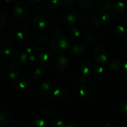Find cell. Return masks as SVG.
I'll return each mask as SVG.
<instances>
[{
	"instance_id": "1",
	"label": "cell",
	"mask_w": 127,
	"mask_h": 127,
	"mask_svg": "<svg viewBox=\"0 0 127 127\" xmlns=\"http://www.w3.org/2000/svg\"><path fill=\"white\" fill-rule=\"evenodd\" d=\"M51 48L57 53H62L65 52L69 47L66 38L62 35L60 29L57 28L54 32V35L51 40Z\"/></svg>"
},
{
	"instance_id": "2",
	"label": "cell",
	"mask_w": 127,
	"mask_h": 127,
	"mask_svg": "<svg viewBox=\"0 0 127 127\" xmlns=\"http://www.w3.org/2000/svg\"><path fill=\"white\" fill-rule=\"evenodd\" d=\"M94 58L97 63H104L109 58V51L103 45H99L95 48L94 51Z\"/></svg>"
},
{
	"instance_id": "3",
	"label": "cell",
	"mask_w": 127,
	"mask_h": 127,
	"mask_svg": "<svg viewBox=\"0 0 127 127\" xmlns=\"http://www.w3.org/2000/svg\"><path fill=\"white\" fill-rule=\"evenodd\" d=\"M28 6L23 1H17L14 6L13 16L16 21H21L27 14Z\"/></svg>"
},
{
	"instance_id": "4",
	"label": "cell",
	"mask_w": 127,
	"mask_h": 127,
	"mask_svg": "<svg viewBox=\"0 0 127 127\" xmlns=\"http://www.w3.org/2000/svg\"><path fill=\"white\" fill-rule=\"evenodd\" d=\"M4 74L7 78L11 79H15L19 76L20 73L19 66L15 62L8 63L5 66Z\"/></svg>"
},
{
	"instance_id": "5",
	"label": "cell",
	"mask_w": 127,
	"mask_h": 127,
	"mask_svg": "<svg viewBox=\"0 0 127 127\" xmlns=\"http://www.w3.org/2000/svg\"><path fill=\"white\" fill-rule=\"evenodd\" d=\"M52 59L53 55L50 48L45 47L40 50L39 54V62L42 66H47L50 65L52 63Z\"/></svg>"
},
{
	"instance_id": "6",
	"label": "cell",
	"mask_w": 127,
	"mask_h": 127,
	"mask_svg": "<svg viewBox=\"0 0 127 127\" xmlns=\"http://www.w3.org/2000/svg\"><path fill=\"white\" fill-rule=\"evenodd\" d=\"M54 66L58 71H65L69 66V60L65 56H58L54 60Z\"/></svg>"
},
{
	"instance_id": "7",
	"label": "cell",
	"mask_w": 127,
	"mask_h": 127,
	"mask_svg": "<svg viewBox=\"0 0 127 127\" xmlns=\"http://www.w3.org/2000/svg\"><path fill=\"white\" fill-rule=\"evenodd\" d=\"M79 18V14L76 10L73 9H67L64 12L63 19L66 23L68 24H73L77 22Z\"/></svg>"
},
{
	"instance_id": "8",
	"label": "cell",
	"mask_w": 127,
	"mask_h": 127,
	"mask_svg": "<svg viewBox=\"0 0 127 127\" xmlns=\"http://www.w3.org/2000/svg\"><path fill=\"white\" fill-rule=\"evenodd\" d=\"M29 80L27 76L24 75L19 76L15 79L14 82V87L17 91H22L26 89L28 86Z\"/></svg>"
},
{
	"instance_id": "9",
	"label": "cell",
	"mask_w": 127,
	"mask_h": 127,
	"mask_svg": "<svg viewBox=\"0 0 127 127\" xmlns=\"http://www.w3.org/2000/svg\"><path fill=\"white\" fill-rule=\"evenodd\" d=\"M54 85L51 82L46 81L42 83L39 88V93L43 97H47L54 92Z\"/></svg>"
},
{
	"instance_id": "10",
	"label": "cell",
	"mask_w": 127,
	"mask_h": 127,
	"mask_svg": "<svg viewBox=\"0 0 127 127\" xmlns=\"http://www.w3.org/2000/svg\"><path fill=\"white\" fill-rule=\"evenodd\" d=\"M11 59L16 63H23L28 59V55L22 50H16L11 53Z\"/></svg>"
},
{
	"instance_id": "11",
	"label": "cell",
	"mask_w": 127,
	"mask_h": 127,
	"mask_svg": "<svg viewBox=\"0 0 127 127\" xmlns=\"http://www.w3.org/2000/svg\"><path fill=\"white\" fill-rule=\"evenodd\" d=\"M93 62L89 58H86L83 61L80 67V71L83 75L89 76L93 71Z\"/></svg>"
},
{
	"instance_id": "12",
	"label": "cell",
	"mask_w": 127,
	"mask_h": 127,
	"mask_svg": "<svg viewBox=\"0 0 127 127\" xmlns=\"http://www.w3.org/2000/svg\"><path fill=\"white\" fill-rule=\"evenodd\" d=\"M69 93L68 90L64 88H58L55 89L53 93V97L54 100L58 102H62L66 100Z\"/></svg>"
},
{
	"instance_id": "13",
	"label": "cell",
	"mask_w": 127,
	"mask_h": 127,
	"mask_svg": "<svg viewBox=\"0 0 127 127\" xmlns=\"http://www.w3.org/2000/svg\"><path fill=\"white\" fill-rule=\"evenodd\" d=\"M116 0H96L98 8L104 11H110L114 7Z\"/></svg>"
},
{
	"instance_id": "14",
	"label": "cell",
	"mask_w": 127,
	"mask_h": 127,
	"mask_svg": "<svg viewBox=\"0 0 127 127\" xmlns=\"http://www.w3.org/2000/svg\"><path fill=\"white\" fill-rule=\"evenodd\" d=\"M79 93L83 98L89 99L94 95V90L89 84L83 83L79 88Z\"/></svg>"
},
{
	"instance_id": "15",
	"label": "cell",
	"mask_w": 127,
	"mask_h": 127,
	"mask_svg": "<svg viewBox=\"0 0 127 127\" xmlns=\"http://www.w3.org/2000/svg\"><path fill=\"white\" fill-rule=\"evenodd\" d=\"M12 43L9 40H4L0 45V55L1 56H8L12 53Z\"/></svg>"
},
{
	"instance_id": "16",
	"label": "cell",
	"mask_w": 127,
	"mask_h": 127,
	"mask_svg": "<svg viewBox=\"0 0 127 127\" xmlns=\"http://www.w3.org/2000/svg\"><path fill=\"white\" fill-rule=\"evenodd\" d=\"M87 42L85 41L78 42L73 45L71 47V52L74 55L79 56L83 54L87 47Z\"/></svg>"
},
{
	"instance_id": "17",
	"label": "cell",
	"mask_w": 127,
	"mask_h": 127,
	"mask_svg": "<svg viewBox=\"0 0 127 127\" xmlns=\"http://www.w3.org/2000/svg\"><path fill=\"white\" fill-rule=\"evenodd\" d=\"M47 25L46 19L43 16L38 15L33 19V26L38 31H42L45 29Z\"/></svg>"
},
{
	"instance_id": "18",
	"label": "cell",
	"mask_w": 127,
	"mask_h": 127,
	"mask_svg": "<svg viewBox=\"0 0 127 127\" xmlns=\"http://www.w3.org/2000/svg\"><path fill=\"white\" fill-rule=\"evenodd\" d=\"M12 120V116L10 112L6 110H2L0 112V125L1 127L10 124Z\"/></svg>"
},
{
	"instance_id": "19",
	"label": "cell",
	"mask_w": 127,
	"mask_h": 127,
	"mask_svg": "<svg viewBox=\"0 0 127 127\" xmlns=\"http://www.w3.org/2000/svg\"><path fill=\"white\" fill-rule=\"evenodd\" d=\"M94 5V0H78V7L81 11L90 10Z\"/></svg>"
},
{
	"instance_id": "20",
	"label": "cell",
	"mask_w": 127,
	"mask_h": 127,
	"mask_svg": "<svg viewBox=\"0 0 127 127\" xmlns=\"http://www.w3.org/2000/svg\"><path fill=\"white\" fill-rule=\"evenodd\" d=\"M14 35L17 39L24 40L28 35V30L24 26H19L15 30Z\"/></svg>"
},
{
	"instance_id": "21",
	"label": "cell",
	"mask_w": 127,
	"mask_h": 127,
	"mask_svg": "<svg viewBox=\"0 0 127 127\" xmlns=\"http://www.w3.org/2000/svg\"><path fill=\"white\" fill-rule=\"evenodd\" d=\"M94 76L98 80H103L105 78L106 73L104 67L101 65H97L95 67L94 71Z\"/></svg>"
},
{
	"instance_id": "22",
	"label": "cell",
	"mask_w": 127,
	"mask_h": 127,
	"mask_svg": "<svg viewBox=\"0 0 127 127\" xmlns=\"http://www.w3.org/2000/svg\"><path fill=\"white\" fill-rule=\"evenodd\" d=\"M31 4L38 11H43L46 8V0H29Z\"/></svg>"
},
{
	"instance_id": "23",
	"label": "cell",
	"mask_w": 127,
	"mask_h": 127,
	"mask_svg": "<svg viewBox=\"0 0 127 127\" xmlns=\"http://www.w3.org/2000/svg\"><path fill=\"white\" fill-rule=\"evenodd\" d=\"M126 9V4L123 1H118L115 2L113 7V11L115 15H119L124 12Z\"/></svg>"
},
{
	"instance_id": "24",
	"label": "cell",
	"mask_w": 127,
	"mask_h": 127,
	"mask_svg": "<svg viewBox=\"0 0 127 127\" xmlns=\"http://www.w3.org/2000/svg\"><path fill=\"white\" fill-rule=\"evenodd\" d=\"M68 33L72 40H77L80 36V31L75 26H70L68 29Z\"/></svg>"
},
{
	"instance_id": "25",
	"label": "cell",
	"mask_w": 127,
	"mask_h": 127,
	"mask_svg": "<svg viewBox=\"0 0 127 127\" xmlns=\"http://www.w3.org/2000/svg\"><path fill=\"white\" fill-rule=\"evenodd\" d=\"M35 42L36 45H45L48 42V37L47 36V35L43 34V33L38 34L35 37Z\"/></svg>"
},
{
	"instance_id": "26",
	"label": "cell",
	"mask_w": 127,
	"mask_h": 127,
	"mask_svg": "<svg viewBox=\"0 0 127 127\" xmlns=\"http://www.w3.org/2000/svg\"><path fill=\"white\" fill-rule=\"evenodd\" d=\"M45 72V71L44 68H43V67H37V68L33 70L32 75H33V77L34 79H42L43 77V76H44Z\"/></svg>"
},
{
	"instance_id": "27",
	"label": "cell",
	"mask_w": 127,
	"mask_h": 127,
	"mask_svg": "<svg viewBox=\"0 0 127 127\" xmlns=\"http://www.w3.org/2000/svg\"><path fill=\"white\" fill-rule=\"evenodd\" d=\"M113 32L117 37H125L127 34L126 29L122 26H116L113 30Z\"/></svg>"
},
{
	"instance_id": "28",
	"label": "cell",
	"mask_w": 127,
	"mask_h": 127,
	"mask_svg": "<svg viewBox=\"0 0 127 127\" xmlns=\"http://www.w3.org/2000/svg\"><path fill=\"white\" fill-rule=\"evenodd\" d=\"M108 66L112 70L117 71L120 68V66H121V63H120V60L114 58V59H112L109 61Z\"/></svg>"
},
{
	"instance_id": "29",
	"label": "cell",
	"mask_w": 127,
	"mask_h": 127,
	"mask_svg": "<svg viewBox=\"0 0 127 127\" xmlns=\"http://www.w3.org/2000/svg\"><path fill=\"white\" fill-rule=\"evenodd\" d=\"M96 35L93 32H87L84 35V40L88 43H93L96 40Z\"/></svg>"
},
{
	"instance_id": "30",
	"label": "cell",
	"mask_w": 127,
	"mask_h": 127,
	"mask_svg": "<svg viewBox=\"0 0 127 127\" xmlns=\"http://www.w3.org/2000/svg\"><path fill=\"white\" fill-rule=\"evenodd\" d=\"M31 127H48V125L42 119H35L31 122Z\"/></svg>"
},
{
	"instance_id": "31",
	"label": "cell",
	"mask_w": 127,
	"mask_h": 127,
	"mask_svg": "<svg viewBox=\"0 0 127 127\" xmlns=\"http://www.w3.org/2000/svg\"><path fill=\"white\" fill-rule=\"evenodd\" d=\"M115 109H117L121 114L127 115V102H122L119 105L115 107Z\"/></svg>"
},
{
	"instance_id": "32",
	"label": "cell",
	"mask_w": 127,
	"mask_h": 127,
	"mask_svg": "<svg viewBox=\"0 0 127 127\" xmlns=\"http://www.w3.org/2000/svg\"><path fill=\"white\" fill-rule=\"evenodd\" d=\"M60 2V0H48L47 4L51 9H55L58 7Z\"/></svg>"
},
{
	"instance_id": "33",
	"label": "cell",
	"mask_w": 127,
	"mask_h": 127,
	"mask_svg": "<svg viewBox=\"0 0 127 127\" xmlns=\"http://www.w3.org/2000/svg\"><path fill=\"white\" fill-rule=\"evenodd\" d=\"M100 19L102 20L103 22V24L107 25L109 24L110 22V20H111V18H110V16L107 12H104L101 14L100 16Z\"/></svg>"
},
{
	"instance_id": "34",
	"label": "cell",
	"mask_w": 127,
	"mask_h": 127,
	"mask_svg": "<svg viewBox=\"0 0 127 127\" xmlns=\"http://www.w3.org/2000/svg\"><path fill=\"white\" fill-rule=\"evenodd\" d=\"M76 0H61L62 6L66 8H71L75 3Z\"/></svg>"
},
{
	"instance_id": "35",
	"label": "cell",
	"mask_w": 127,
	"mask_h": 127,
	"mask_svg": "<svg viewBox=\"0 0 127 127\" xmlns=\"http://www.w3.org/2000/svg\"><path fill=\"white\" fill-rule=\"evenodd\" d=\"M40 112L42 114H45V115H59L60 114L58 113H56L55 112H53L48 107H43L42 109H40Z\"/></svg>"
},
{
	"instance_id": "36",
	"label": "cell",
	"mask_w": 127,
	"mask_h": 127,
	"mask_svg": "<svg viewBox=\"0 0 127 127\" xmlns=\"http://www.w3.org/2000/svg\"><path fill=\"white\" fill-rule=\"evenodd\" d=\"M51 127H66V125L62 120L55 119L51 123Z\"/></svg>"
},
{
	"instance_id": "37",
	"label": "cell",
	"mask_w": 127,
	"mask_h": 127,
	"mask_svg": "<svg viewBox=\"0 0 127 127\" xmlns=\"http://www.w3.org/2000/svg\"><path fill=\"white\" fill-rule=\"evenodd\" d=\"M7 21V15L4 11H2L0 13V27H2Z\"/></svg>"
},
{
	"instance_id": "38",
	"label": "cell",
	"mask_w": 127,
	"mask_h": 127,
	"mask_svg": "<svg viewBox=\"0 0 127 127\" xmlns=\"http://www.w3.org/2000/svg\"><path fill=\"white\" fill-rule=\"evenodd\" d=\"M28 60L29 63H31V65L35 66L38 63V58H37V56L35 54L31 55L29 56Z\"/></svg>"
},
{
	"instance_id": "39",
	"label": "cell",
	"mask_w": 127,
	"mask_h": 127,
	"mask_svg": "<svg viewBox=\"0 0 127 127\" xmlns=\"http://www.w3.org/2000/svg\"><path fill=\"white\" fill-rule=\"evenodd\" d=\"M35 51H36V48L34 45H29V47H27V48H26V53H27V55L28 56L35 54Z\"/></svg>"
},
{
	"instance_id": "40",
	"label": "cell",
	"mask_w": 127,
	"mask_h": 127,
	"mask_svg": "<svg viewBox=\"0 0 127 127\" xmlns=\"http://www.w3.org/2000/svg\"><path fill=\"white\" fill-rule=\"evenodd\" d=\"M122 75L125 79H127V62L122 65L121 68Z\"/></svg>"
},
{
	"instance_id": "41",
	"label": "cell",
	"mask_w": 127,
	"mask_h": 127,
	"mask_svg": "<svg viewBox=\"0 0 127 127\" xmlns=\"http://www.w3.org/2000/svg\"><path fill=\"white\" fill-rule=\"evenodd\" d=\"M103 24V22L100 17H97L94 21V25L96 27H100Z\"/></svg>"
},
{
	"instance_id": "42",
	"label": "cell",
	"mask_w": 127,
	"mask_h": 127,
	"mask_svg": "<svg viewBox=\"0 0 127 127\" xmlns=\"http://www.w3.org/2000/svg\"><path fill=\"white\" fill-rule=\"evenodd\" d=\"M89 17L88 16H83L81 18V22L83 24H87L89 22H90V19H89Z\"/></svg>"
},
{
	"instance_id": "43",
	"label": "cell",
	"mask_w": 127,
	"mask_h": 127,
	"mask_svg": "<svg viewBox=\"0 0 127 127\" xmlns=\"http://www.w3.org/2000/svg\"><path fill=\"white\" fill-rule=\"evenodd\" d=\"M66 127H77V125L74 122L69 121L66 124Z\"/></svg>"
},
{
	"instance_id": "44",
	"label": "cell",
	"mask_w": 127,
	"mask_h": 127,
	"mask_svg": "<svg viewBox=\"0 0 127 127\" xmlns=\"http://www.w3.org/2000/svg\"><path fill=\"white\" fill-rule=\"evenodd\" d=\"M6 1L8 3H13L15 1H16V0H6Z\"/></svg>"
},
{
	"instance_id": "45",
	"label": "cell",
	"mask_w": 127,
	"mask_h": 127,
	"mask_svg": "<svg viewBox=\"0 0 127 127\" xmlns=\"http://www.w3.org/2000/svg\"><path fill=\"white\" fill-rule=\"evenodd\" d=\"M125 40H126V42H127V34L125 36Z\"/></svg>"
},
{
	"instance_id": "46",
	"label": "cell",
	"mask_w": 127,
	"mask_h": 127,
	"mask_svg": "<svg viewBox=\"0 0 127 127\" xmlns=\"http://www.w3.org/2000/svg\"><path fill=\"white\" fill-rule=\"evenodd\" d=\"M23 127H29L28 125H24Z\"/></svg>"
},
{
	"instance_id": "47",
	"label": "cell",
	"mask_w": 127,
	"mask_h": 127,
	"mask_svg": "<svg viewBox=\"0 0 127 127\" xmlns=\"http://www.w3.org/2000/svg\"><path fill=\"white\" fill-rule=\"evenodd\" d=\"M114 127H119L117 126V125H114Z\"/></svg>"
},
{
	"instance_id": "48",
	"label": "cell",
	"mask_w": 127,
	"mask_h": 127,
	"mask_svg": "<svg viewBox=\"0 0 127 127\" xmlns=\"http://www.w3.org/2000/svg\"><path fill=\"white\" fill-rule=\"evenodd\" d=\"M126 27H127V22H126Z\"/></svg>"
}]
</instances>
